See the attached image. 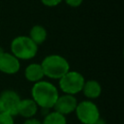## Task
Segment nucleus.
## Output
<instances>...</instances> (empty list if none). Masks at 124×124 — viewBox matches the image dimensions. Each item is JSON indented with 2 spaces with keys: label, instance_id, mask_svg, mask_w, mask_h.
<instances>
[{
  "label": "nucleus",
  "instance_id": "ddd939ff",
  "mask_svg": "<svg viewBox=\"0 0 124 124\" xmlns=\"http://www.w3.org/2000/svg\"><path fill=\"white\" fill-rule=\"evenodd\" d=\"M42 124H67V119L65 115L53 110L45 115Z\"/></svg>",
  "mask_w": 124,
  "mask_h": 124
},
{
  "label": "nucleus",
  "instance_id": "6ab92c4d",
  "mask_svg": "<svg viewBox=\"0 0 124 124\" xmlns=\"http://www.w3.org/2000/svg\"><path fill=\"white\" fill-rule=\"evenodd\" d=\"M4 110H3V108H2V105H1V102H0V113L1 112H3Z\"/></svg>",
  "mask_w": 124,
  "mask_h": 124
},
{
  "label": "nucleus",
  "instance_id": "7ed1b4c3",
  "mask_svg": "<svg viewBox=\"0 0 124 124\" xmlns=\"http://www.w3.org/2000/svg\"><path fill=\"white\" fill-rule=\"evenodd\" d=\"M37 46L28 36H16L11 42V53L18 60H30L38 53Z\"/></svg>",
  "mask_w": 124,
  "mask_h": 124
},
{
  "label": "nucleus",
  "instance_id": "6e6552de",
  "mask_svg": "<svg viewBox=\"0 0 124 124\" xmlns=\"http://www.w3.org/2000/svg\"><path fill=\"white\" fill-rule=\"evenodd\" d=\"M20 69L19 60L11 52H0V72L6 75H15Z\"/></svg>",
  "mask_w": 124,
  "mask_h": 124
},
{
  "label": "nucleus",
  "instance_id": "a211bd4d",
  "mask_svg": "<svg viewBox=\"0 0 124 124\" xmlns=\"http://www.w3.org/2000/svg\"><path fill=\"white\" fill-rule=\"evenodd\" d=\"M93 124H107V122H106L105 119H103L102 117H100V118H98Z\"/></svg>",
  "mask_w": 124,
  "mask_h": 124
},
{
  "label": "nucleus",
  "instance_id": "423d86ee",
  "mask_svg": "<svg viewBox=\"0 0 124 124\" xmlns=\"http://www.w3.org/2000/svg\"><path fill=\"white\" fill-rule=\"evenodd\" d=\"M20 100L21 98L19 97L17 92L12 89L4 90L0 94V102L3 108V110L14 116L17 114V108H18Z\"/></svg>",
  "mask_w": 124,
  "mask_h": 124
},
{
  "label": "nucleus",
  "instance_id": "4468645a",
  "mask_svg": "<svg viewBox=\"0 0 124 124\" xmlns=\"http://www.w3.org/2000/svg\"><path fill=\"white\" fill-rule=\"evenodd\" d=\"M0 124H15L14 115L8 112H1L0 113Z\"/></svg>",
  "mask_w": 124,
  "mask_h": 124
},
{
  "label": "nucleus",
  "instance_id": "39448f33",
  "mask_svg": "<svg viewBox=\"0 0 124 124\" xmlns=\"http://www.w3.org/2000/svg\"><path fill=\"white\" fill-rule=\"evenodd\" d=\"M77 118L82 124H93L98 118L101 117L99 108L91 100H83L78 102L75 109Z\"/></svg>",
  "mask_w": 124,
  "mask_h": 124
},
{
  "label": "nucleus",
  "instance_id": "f3484780",
  "mask_svg": "<svg viewBox=\"0 0 124 124\" xmlns=\"http://www.w3.org/2000/svg\"><path fill=\"white\" fill-rule=\"evenodd\" d=\"M23 124H42V121L35 117H31V118H26Z\"/></svg>",
  "mask_w": 124,
  "mask_h": 124
},
{
  "label": "nucleus",
  "instance_id": "2eb2a0df",
  "mask_svg": "<svg viewBox=\"0 0 124 124\" xmlns=\"http://www.w3.org/2000/svg\"><path fill=\"white\" fill-rule=\"evenodd\" d=\"M63 0H41L42 4L46 6V7H56L58 6Z\"/></svg>",
  "mask_w": 124,
  "mask_h": 124
},
{
  "label": "nucleus",
  "instance_id": "9d476101",
  "mask_svg": "<svg viewBox=\"0 0 124 124\" xmlns=\"http://www.w3.org/2000/svg\"><path fill=\"white\" fill-rule=\"evenodd\" d=\"M24 77L30 82H38L43 80L45 78V74L41 63H30L24 69Z\"/></svg>",
  "mask_w": 124,
  "mask_h": 124
},
{
  "label": "nucleus",
  "instance_id": "1a4fd4ad",
  "mask_svg": "<svg viewBox=\"0 0 124 124\" xmlns=\"http://www.w3.org/2000/svg\"><path fill=\"white\" fill-rule=\"evenodd\" d=\"M38 109H39V107L34 102V100L32 98L21 99L20 103L18 105L16 115H20V116L24 117L25 119L26 118H31V117H34L37 114Z\"/></svg>",
  "mask_w": 124,
  "mask_h": 124
},
{
  "label": "nucleus",
  "instance_id": "20e7f679",
  "mask_svg": "<svg viewBox=\"0 0 124 124\" xmlns=\"http://www.w3.org/2000/svg\"><path fill=\"white\" fill-rule=\"evenodd\" d=\"M58 82L59 88L64 94L75 96L81 92L85 78L79 72L69 70L61 78L58 79Z\"/></svg>",
  "mask_w": 124,
  "mask_h": 124
},
{
  "label": "nucleus",
  "instance_id": "f03ea898",
  "mask_svg": "<svg viewBox=\"0 0 124 124\" xmlns=\"http://www.w3.org/2000/svg\"><path fill=\"white\" fill-rule=\"evenodd\" d=\"M45 77L51 79L61 78L69 70L70 64L68 60L59 54H49L41 62Z\"/></svg>",
  "mask_w": 124,
  "mask_h": 124
},
{
  "label": "nucleus",
  "instance_id": "dca6fc26",
  "mask_svg": "<svg viewBox=\"0 0 124 124\" xmlns=\"http://www.w3.org/2000/svg\"><path fill=\"white\" fill-rule=\"evenodd\" d=\"M63 1H65V3H66L68 6L72 7V8H78V7H79V6L82 4V2H83V0H63Z\"/></svg>",
  "mask_w": 124,
  "mask_h": 124
},
{
  "label": "nucleus",
  "instance_id": "9b49d317",
  "mask_svg": "<svg viewBox=\"0 0 124 124\" xmlns=\"http://www.w3.org/2000/svg\"><path fill=\"white\" fill-rule=\"evenodd\" d=\"M81 92L87 98V100H94L101 96L102 93V86L101 83L95 79H88L85 80Z\"/></svg>",
  "mask_w": 124,
  "mask_h": 124
},
{
  "label": "nucleus",
  "instance_id": "f8f14e48",
  "mask_svg": "<svg viewBox=\"0 0 124 124\" xmlns=\"http://www.w3.org/2000/svg\"><path fill=\"white\" fill-rule=\"evenodd\" d=\"M28 37L37 45L40 46L43 43H45V41L46 40L47 37V32L46 29L40 24H36L34 26L31 27L30 31H29V35Z\"/></svg>",
  "mask_w": 124,
  "mask_h": 124
},
{
  "label": "nucleus",
  "instance_id": "0eeeda50",
  "mask_svg": "<svg viewBox=\"0 0 124 124\" xmlns=\"http://www.w3.org/2000/svg\"><path fill=\"white\" fill-rule=\"evenodd\" d=\"M77 105H78V100L76 96L63 93L62 95L58 96L52 108H54L55 111L66 116L67 114L75 112Z\"/></svg>",
  "mask_w": 124,
  "mask_h": 124
},
{
  "label": "nucleus",
  "instance_id": "f257e3e1",
  "mask_svg": "<svg viewBox=\"0 0 124 124\" xmlns=\"http://www.w3.org/2000/svg\"><path fill=\"white\" fill-rule=\"evenodd\" d=\"M58 96L57 87L53 83L44 79L35 82L31 88V98L41 108H52Z\"/></svg>",
  "mask_w": 124,
  "mask_h": 124
}]
</instances>
